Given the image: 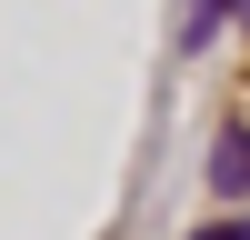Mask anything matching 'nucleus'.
Here are the masks:
<instances>
[{
    "instance_id": "nucleus-1",
    "label": "nucleus",
    "mask_w": 250,
    "mask_h": 240,
    "mask_svg": "<svg viewBox=\"0 0 250 240\" xmlns=\"http://www.w3.org/2000/svg\"><path fill=\"white\" fill-rule=\"evenodd\" d=\"M210 190H220V200L250 190V130H220V140H210Z\"/></svg>"
},
{
    "instance_id": "nucleus-2",
    "label": "nucleus",
    "mask_w": 250,
    "mask_h": 240,
    "mask_svg": "<svg viewBox=\"0 0 250 240\" xmlns=\"http://www.w3.org/2000/svg\"><path fill=\"white\" fill-rule=\"evenodd\" d=\"M200 240H250V220H210V230H200Z\"/></svg>"
}]
</instances>
